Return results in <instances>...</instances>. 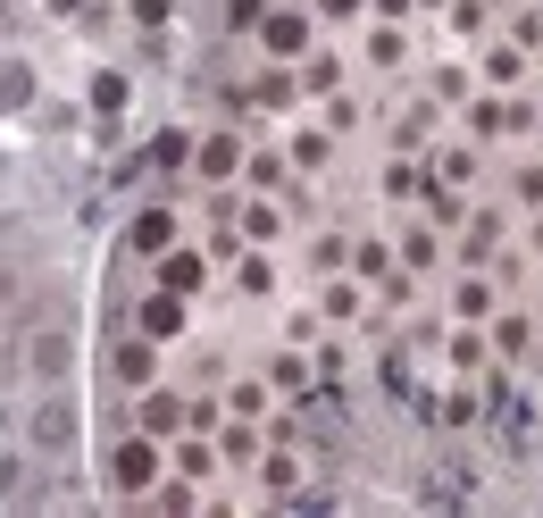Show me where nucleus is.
<instances>
[{"label":"nucleus","instance_id":"nucleus-5","mask_svg":"<svg viewBox=\"0 0 543 518\" xmlns=\"http://www.w3.org/2000/svg\"><path fill=\"white\" fill-rule=\"evenodd\" d=\"M59 9H67V0H59Z\"/></svg>","mask_w":543,"mask_h":518},{"label":"nucleus","instance_id":"nucleus-4","mask_svg":"<svg viewBox=\"0 0 543 518\" xmlns=\"http://www.w3.org/2000/svg\"><path fill=\"white\" fill-rule=\"evenodd\" d=\"M301 42V17H268V51H293Z\"/></svg>","mask_w":543,"mask_h":518},{"label":"nucleus","instance_id":"nucleus-2","mask_svg":"<svg viewBox=\"0 0 543 518\" xmlns=\"http://www.w3.org/2000/svg\"><path fill=\"white\" fill-rule=\"evenodd\" d=\"M117 485H151V443H126V460H117Z\"/></svg>","mask_w":543,"mask_h":518},{"label":"nucleus","instance_id":"nucleus-1","mask_svg":"<svg viewBox=\"0 0 543 518\" xmlns=\"http://www.w3.org/2000/svg\"><path fill=\"white\" fill-rule=\"evenodd\" d=\"M34 443H42V452H59V443H76V410H67V402H51V410L34 418Z\"/></svg>","mask_w":543,"mask_h":518},{"label":"nucleus","instance_id":"nucleus-3","mask_svg":"<svg viewBox=\"0 0 543 518\" xmlns=\"http://www.w3.org/2000/svg\"><path fill=\"white\" fill-rule=\"evenodd\" d=\"M34 368H42V376H67V335H42V343H34Z\"/></svg>","mask_w":543,"mask_h":518}]
</instances>
